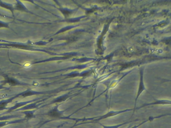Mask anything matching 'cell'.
Masks as SVG:
<instances>
[{"label":"cell","instance_id":"obj_16","mask_svg":"<svg viewBox=\"0 0 171 128\" xmlns=\"http://www.w3.org/2000/svg\"><path fill=\"white\" fill-rule=\"evenodd\" d=\"M3 88H4V87H3V86H0V89H2Z\"/></svg>","mask_w":171,"mask_h":128},{"label":"cell","instance_id":"obj_12","mask_svg":"<svg viewBox=\"0 0 171 128\" xmlns=\"http://www.w3.org/2000/svg\"><path fill=\"white\" fill-rule=\"evenodd\" d=\"M9 28V24H8V23H7L4 22H2V21H0V28Z\"/></svg>","mask_w":171,"mask_h":128},{"label":"cell","instance_id":"obj_4","mask_svg":"<svg viewBox=\"0 0 171 128\" xmlns=\"http://www.w3.org/2000/svg\"><path fill=\"white\" fill-rule=\"evenodd\" d=\"M166 104H168V105H171V101L169 100H157L155 101L154 102L149 103V104H145L144 105L142 106L145 107V106H151V105H166Z\"/></svg>","mask_w":171,"mask_h":128},{"label":"cell","instance_id":"obj_11","mask_svg":"<svg viewBox=\"0 0 171 128\" xmlns=\"http://www.w3.org/2000/svg\"><path fill=\"white\" fill-rule=\"evenodd\" d=\"M17 122H9V121H4V122H0V128H2L4 126H6L7 125L11 124L12 123H16Z\"/></svg>","mask_w":171,"mask_h":128},{"label":"cell","instance_id":"obj_8","mask_svg":"<svg viewBox=\"0 0 171 128\" xmlns=\"http://www.w3.org/2000/svg\"><path fill=\"white\" fill-rule=\"evenodd\" d=\"M12 101V99H9L7 100L3 101L0 102V111H2L3 110L5 109L7 106L8 104L11 102Z\"/></svg>","mask_w":171,"mask_h":128},{"label":"cell","instance_id":"obj_1","mask_svg":"<svg viewBox=\"0 0 171 128\" xmlns=\"http://www.w3.org/2000/svg\"><path fill=\"white\" fill-rule=\"evenodd\" d=\"M131 110H127L125 111H123L120 112H110L108 114H107L105 115L102 116L101 117H95V118H88V119H81V120H83V121H89L88 122H86L81 123L79 124L75 125H73L72 127H71V128H73L75 127L81 125L85 124H87V123H95L99 122V121L100 120H102L103 119H107L108 118L110 117H113V116H115L116 115H117L118 114L122 113L123 112H125L129 111H131Z\"/></svg>","mask_w":171,"mask_h":128},{"label":"cell","instance_id":"obj_14","mask_svg":"<svg viewBox=\"0 0 171 128\" xmlns=\"http://www.w3.org/2000/svg\"><path fill=\"white\" fill-rule=\"evenodd\" d=\"M150 121V119H147V120H146L145 121H143V122H142L141 123H140V124L138 125H135V126H133L130 128H138L139 127H140V126H141L142 125H143L145 123H146L147 122H148V121Z\"/></svg>","mask_w":171,"mask_h":128},{"label":"cell","instance_id":"obj_2","mask_svg":"<svg viewBox=\"0 0 171 128\" xmlns=\"http://www.w3.org/2000/svg\"><path fill=\"white\" fill-rule=\"evenodd\" d=\"M48 115L49 117L55 119H63V112L59 111L58 110L57 107L51 111L49 112Z\"/></svg>","mask_w":171,"mask_h":128},{"label":"cell","instance_id":"obj_7","mask_svg":"<svg viewBox=\"0 0 171 128\" xmlns=\"http://www.w3.org/2000/svg\"><path fill=\"white\" fill-rule=\"evenodd\" d=\"M14 8L15 10L20 11H27L26 8L25 7L24 5L22 3V2L18 1H17V4H16Z\"/></svg>","mask_w":171,"mask_h":128},{"label":"cell","instance_id":"obj_15","mask_svg":"<svg viewBox=\"0 0 171 128\" xmlns=\"http://www.w3.org/2000/svg\"><path fill=\"white\" fill-rule=\"evenodd\" d=\"M49 122H50V121H48V122H47L44 123H43V124H41V125H40V126L39 127H38V128H41V127H42V126H43V125H44V124H45V123H46Z\"/></svg>","mask_w":171,"mask_h":128},{"label":"cell","instance_id":"obj_6","mask_svg":"<svg viewBox=\"0 0 171 128\" xmlns=\"http://www.w3.org/2000/svg\"><path fill=\"white\" fill-rule=\"evenodd\" d=\"M0 7L2 8H4L5 9L9 10L11 12L12 14L14 16V11L15 10V8L14 7H13V5H12L11 4H7L5 2H3L2 1H0Z\"/></svg>","mask_w":171,"mask_h":128},{"label":"cell","instance_id":"obj_9","mask_svg":"<svg viewBox=\"0 0 171 128\" xmlns=\"http://www.w3.org/2000/svg\"><path fill=\"white\" fill-rule=\"evenodd\" d=\"M35 94V93L34 92H33L32 91H27V92H25L24 93H21L20 96L22 97L25 98V97H27L30 96L31 95H33Z\"/></svg>","mask_w":171,"mask_h":128},{"label":"cell","instance_id":"obj_3","mask_svg":"<svg viewBox=\"0 0 171 128\" xmlns=\"http://www.w3.org/2000/svg\"><path fill=\"white\" fill-rule=\"evenodd\" d=\"M4 78H5V80L3 82L4 85L8 84L12 87L21 85L20 82H19L18 80L15 79L14 78H10L7 76H4Z\"/></svg>","mask_w":171,"mask_h":128},{"label":"cell","instance_id":"obj_13","mask_svg":"<svg viewBox=\"0 0 171 128\" xmlns=\"http://www.w3.org/2000/svg\"><path fill=\"white\" fill-rule=\"evenodd\" d=\"M10 46L14 47V48L19 49L24 48L26 47L25 46L22 45V44H12V45H10Z\"/></svg>","mask_w":171,"mask_h":128},{"label":"cell","instance_id":"obj_10","mask_svg":"<svg viewBox=\"0 0 171 128\" xmlns=\"http://www.w3.org/2000/svg\"><path fill=\"white\" fill-rule=\"evenodd\" d=\"M25 118L27 120L32 119L34 116V113L32 112H27L26 113H25Z\"/></svg>","mask_w":171,"mask_h":128},{"label":"cell","instance_id":"obj_5","mask_svg":"<svg viewBox=\"0 0 171 128\" xmlns=\"http://www.w3.org/2000/svg\"><path fill=\"white\" fill-rule=\"evenodd\" d=\"M133 121H127L126 122L123 123L122 124H120L115 125H112V126H106L104 125L101 124V123L98 122V123L102 127V128H120L121 127H122L125 125L128 124L129 123L132 122Z\"/></svg>","mask_w":171,"mask_h":128}]
</instances>
